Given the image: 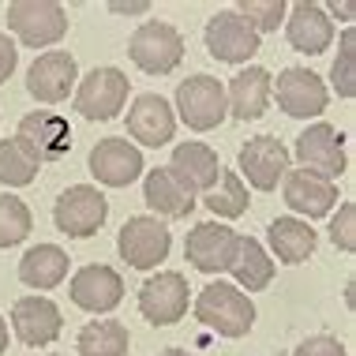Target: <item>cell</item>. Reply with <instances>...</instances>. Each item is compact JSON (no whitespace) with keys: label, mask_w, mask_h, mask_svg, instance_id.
Segmentation results:
<instances>
[{"label":"cell","mask_w":356,"mask_h":356,"mask_svg":"<svg viewBox=\"0 0 356 356\" xmlns=\"http://www.w3.org/2000/svg\"><path fill=\"white\" fill-rule=\"evenodd\" d=\"M195 319L210 326L221 338H244L255 326V304L248 293H240L229 282H210L195 296Z\"/></svg>","instance_id":"cell-1"},{"label":"cell","mask_w":356,"mask_h":356,"mask_svg":"<svg viewBox=\"0 0 356 356\" xmlns=\"http://www.w3.org/2000/svg\"><path fill=\"white\" fill-rule=\"evenodd\" d=\"M8 26L23 45L49 49L68 34V12L56 0H15L8 4Z\"/></svg>","instance_id":"cell-2"},{"label":"cell","mask_w":356,"mask_h":356,"mask_svg":"<svg viewBox=\"0 0 356 356\" xmlns=\"http://www.w3.org/2000/svg\"><path fill=\"white\" fill-rule=\"evenodd\" d=\"M105 218H109V199L94 184H72L53 207V225L72 240L94 236L105 225Z\"/></svg>","instance_id":"cell-3"},{"label":"cell","mask_w":356,"mask_h":356,"mask_svg":"<svg viewBox=\"0 0 356 356\" xmlns=\"http://www.w3.org/2000/svg\"><path fill=\"white\" fill-rule=\"evenodd\" d=\"M128 56L136 60L139 72H147V75H169L180 60H184V38H180L177 26L150 19V23H143L139 31L131 34Z\"/></svg>","instance_id":"cell-4"},{"label":"cell","mask_w":356,"mask_h":356,"mask_svg":"<svg viewBox=\"0 0 356 356\" xmlns=\"http://www.w3.org/2000/svg\"><path fill=\"white\" fill-rule=\"evenodd\" d=\"M177 113L191 131H214L229 117L225 86L214 75H191L177 86Z\"/></svg>","instance_id":"cell-5"},{"label":"cell","mask_w":356,"mask_h":356,"mask_svg":"<svg viewBox=\"0 0 356 356\" xmlns=\"http://www.w3.org/2000/svg\"><path fill=\"white\" fill-rule=\"evenodd\" d=\"M128 105V75L120 68H94L75 86V109L83 120H113Z\"/></svg>","instance_id":"cell-6"},{"label":"cell","mask_w":356,"mask_h":356,"mask_svg":"<svg viewBox=\"0 0 356 356\" xmlns=\"http://www.w3.org/2000/svg\"><path fill=\"white\" fill-rule=\"evenodd\" d=\"M296 161H300L304 172H312V177L319 180H338L345 172V139L341 131L334 128V124H312V128H304L300 136H296Z\"/></svg>","instance_id":"cell-7"},{"label":"cell","mask_w":356,"mask_h":356,"mask_svg":"<svg viewBox=\"0 0 356 356\" xmlns=\"http://www.w3.org/2000/svg\"><path fill=\"white\" fill-rule=\"evenodd\" d=\"M169 248H172V233L150 214L128 218L124 229L117 233V252H120L124 263L136 266V270H154V266L169 255Z\"/></svg>","instance_id":"cell-8"},{"label":"cell","mask_w":356,"mask_h":356,"mask_svg":"<svg viewBox=\"0 0 356 356\" xmlns=\"http://www.w3.org/2000/svg\"><path fill=\"white\" fill-rule=\"evenodd\" d=\"M203 42H207V53L221 64H248L259 49H263V45H259V34L233 12V8H225V12L207 19Z\"/></svg>","instance_id":"cell-9"},{"label":"cell","mask_w":356,"mask_h":356,"mask_svg":"<svg viewBox=\"0 0 356 356\" xmlns=\"http://www.w3.org/2000/svg\"><path fill=\"white\" fill-rule=\"evenodd\" d=\"M79 86V64H75L72 53L64 49H49L42 53L26 72V90L34 94L42 105H60L68 102Z\"/></svg>","instance_id":"cell-10"},{"label":"cell","mask_w":356,"mask_h":356,"mask_svg":"<svg viewBox=\"0 0 356 356\" xmlns=\"http://www.w3.org/2000/svg\"><path fill=\"white\" fill-rule=\"evenodd\" d=\"M139 312L150 326H172L188 312V277L177 270H161L143 282L139 289Z\"/></svg>","instance_id":"cell-11"},{"label":"cell","mask_w":356,"mask_h":356,"mask_svg":"<svg viewBox=\"0 0 356 356\" xmlns=\"http://www.w3.org/2000/svg\"><path fill=\"white\" fill-rule=\"evenodd\" d=\"M15 139L34 154L38 165H45V161H60V158H68V150H72L68 120H64L60 113H53V109L26 113V117L19 120V136Z\"/></svg>","instance_id":"cell-12"},{"label":"cell","mask_w":356,"mask_h":356,"mask_svg":"<svg viewBox=\"0 0 356 356\" xmlns=\"http://www.w3.org/2000/svg\"><path fill=\"white\" fill-rule=\"evenodd\" d=\"M236 165L255 191H274L282 184V177L289 172V150H285V143L274 139V136H255L240 147Z\"/></svg>","instance_id":"cell-13"},{"label":"cell","mask_w":356,"mask_h":356,"mask_svg":"<svg viewBox=\"0 0 356 356\" xmlns=\"http://www.w3.org/2000/svg\"><path fill=\"white\" fill-rule=\"evenodd\" d=\"M270 98H277V105L296 120H307V117H319L330 102V90L326 83L315 75L312 68H285L277 75V86L270 90Z\"/></svg>","instance_id":"cell-14"},{"label":"cell","mask_w":356,"mask_h":356,"mask_svg":"<svg viewBox=\"0 0 356 356\" xmlns=\"http://www.w3.org/2000/svg\"><path fill=\"white\" fill-rule=\"evenodd\" d=\"M236 236L240 233H233L221 221H203V225H195L188 233L184 259L203 274H221V270H229V263L236 255Z\"/></svg>","instance_id":"cell-15"},{"label":"cell","mask_w":356,"mask_h":356,"mask_svg":"<svg viewBox=\"0 0 356 356\" xmlns=\"http://www.w3.org/2000/svg\"><path fill=\"white\" fill-rule=\"evenodd\" d=\"M143 154L131 139H102L90 150V172L105 188H128L143 177Z\"/></svg>","instance_id":"cell-16"},{"label":"cell","mask_w":356,"mask_h":356,"mask_svg":"<svg viewBox=\"0 0 356 356\" xmlns=\"http://www.w3.org/2000/svg\"><path fill=\"white\" fill-rule=\"evenodd\" d=\"M72 304L90 315H105L124 300V277L105 263H90L72 277Z\"/></svg>","instance_id":"cell-17"},{"label":"cell","mask_w":356,"mask_h":356,"mask_svg":"<svg viewBox=\"0 0 356 356\" xmlns=\"http://www.w3.org/2000/svg\"><path fill=\"white\" fill-rule=\"evenodd\" d=\"M12 326H15V338L31 349H42V345H53L64 330L60 319V307H56L49 296H23L12 307Z\"/></svg>","instance_id":"cell-18"},{"label":"cell","mask_w":356,"mask_h":356,"mask_svg":"<svg viewBox=\"0 0 356 356\" xmlns=\"http://www.w3.org/2000/svg\"><path fill=\"white\" fill-rule=\"evenodd\" d=\"M285 38H289V45H293L296 53L319 56V53L330 49V42H334V23L319 4L296 0V4H289V12H285Z\"/></svg>","instance_id":"cell-19"},{"label":"cell","mask_w":356,"mask_h":356,"mask_svg":"<svg viewBox=\"0 0 356 356\" xmlns=\"http://www.w3.org/2000/svg\"><path fill=\"white\" fill-rule=\"evenodd\" d=\"M177 131V113L161 94H139L128 109V136L143 147H165Z\"/></svg>","instance_id":"cell-20"},{"label":"cell","mask_w":356,"mask_h":356,"mask_svg":"<svg viewBox=\"0 0 356 356\" xmlns=\"http://www.w3.org/2000/svg\"><path fill=\"white\" fill-rule=\"evenodd\" d=\"M282 191H285L289 210L304 214L307 221L326 218L334 207H338V184L319 180V177H312V172H304V169H289L282 177Z\"/></svg>","instance_id":"cell-21"},{"label":"cell","mask_w":356,"mask_h":356,"mask_svg":"<svg viewBox=\"0 0 356 356\" xmlns=\"http://www.w3.org/2000/svg\"><path fill=\"white\" fill-rule=\"evenodd\" d=\"M165 169L191 191V195L210 191L218 184V177H221V161H218V154L210 150L207 143H180V147L172 150V161Z\"/></svg>","instance_id":"cell-22"},{"label":"cell","mask_w":356,"mask_h":356,"mask_svg":"<svg viewBox=\"0 0 356 356\" xmlns=\"http://www.w3.org/2000/svg\"><path fill=\"white\" fill-rule=\"evenodd\" d=\"M270 90H274V79L266 68H244L236 72L225 86V102H229V113L236 120H259L270 105Z\"/></svg>","instance_id":"cell-23"},{"label":"cell","mask_w":356,"mask_h":356,"mask_svg":"<svg viewBox=\"0 0 356 356\" xmlns=\"http://www.w3.org/2000/svg\"><path fill=\"white\" fill-rule=\"evenodd\" d=\"M143 199L154 210V218H188L195 210V195L172 177L169 169H150L143 180Z\"/></svg>","instance_id":"cell-24"},{"label":"cell","mask_w":356,"mask_h":356,"mask_svg":"<svg viewBox=\"0 0 356 356\" xmlns=\"http://www.w3.org/2000/svg\"><path fill=\"white\" fill-rule=\"evenodd\" d=\"M266 236H270V252L289 266L307 263V259L315 255V244H319L315 229L300 218H274L270 229H266Z\"/></svg>","instance_id":"cell-25"},{"label":"cell","mask_w":356,"mask_h":356,"mask_svg":"<svg viewBox=\"0 0 356 356\" xmlns=\"http://www.w3.org/2000/svg\"><path fill=\"white\" fill-rule=\"evenodd\" d=\"M229 274L236 277L240 293H255V289H266L274 282V259L266 255V248L259 244L255 236H236V255L229 263Z\"/></svg>","instance_id":"cell-26"},{"label":"cell","mask_w":356,"mask_h":356,"mask_svg":"<svg viewBox=\"0 0 356 356\" xmlns=\"http://www.w3.org/2000/svg\"><path fill=\"white\" fill-rule=\"evenodd\" d=\"M68 277V252L56 244H38L19 259V282L31 289H56Z\"/></svg>","instance_id":"cell-27"},{"label":"cell","mask_w":356,"mask_h":356,"mask_svg":"<svg viewBox=\"0 0 356 356\" xmlns=\"http://www.w3.org/2000/svg\"><path fill=\"white\" fill-rule=\"evenodd\" d=\"M128 326L120 319H94L79 330V353L83 356H124L128 353Z\"/></svg>","instance_id":"cell-28"},{"label":"cell","mask_w":356,"mask_h":356,"mask_svg":"<svg viewBox=\"0 0 356 356\" xmlns=\"http://www.w3.org/2000/svg\"><path fill=\"white\" fill-rule=\"evenodd\" d=\"M38 169H42L38 158L19 139H0V184L26 188V184H34Z\"/></svg>","instance_id":"cell-29"},{"label":"cell","mask_w":356,"mask_h":356,"mask_svg":"<svg viewBox=\"0 0 356 356\" xmlns=\"http://www.w3.org/2000/svg\"><path fill=\"white\" fill-rule=\"evenodd\" d=\"M248 188H244V180H240V172L233 169H221V177H218V184L207 191V207H210V214H218V218H240L248 210Z\"/></svg>","instance_id":"cell-30"},{"label":"cell","mask_w":356,"mask_h":356,"mask_svg":"<svg viewBox=\"0 0 356 356\" xmlns=\"http://www.w3.org/2000/svg\"><path fill=\"white\" fill-rule=\"evenodd\" d=\"M31 229H34V214H31V207L23 203V199H15V195H0V248H15V244H23L26 236H31Z\"/></svg>","instance_id":"cell-31"},{"label":"cell","mask_w":356,"mask_h":356,"mask_svg":"<svg viewBox=\"0 0 356 356\" xmlns=\"http://www.w3.org/2000/svg\"><path fill=\"white\" fill-rule=\"evenodd\" d=\"M233 12L244 19L259 38H263V34H270V31H277V26L285 23L289 4H285V0H240Z\"/></svg>","instance_id":"cell-32"},{"label":"cell","mask_w":356,"mask_h":356,"mask_svg":"<svg viewBox=\"0 0 356 356\" xmlns=\"http://www.w3.org/2000/svg\"><path fill=\"white\" fill-rule=\"evenodd\" d=\"M330 86L338 90V98H353L356 94V31L341 34V45H338V56L330 64Z\"/></svg>","instance_id":"cell-33"},{"label":"cell","mask_w":356,"mask_h":356,"mask_svg":"<svg viewBox=\"0 0 356 356\" xmlns=\"http://www.w3.org/2000/svg\"><path fill=\"white\" fill-rule=\"evenodd\" d=\"M330 240L341 252H356V203H341L330 221Z\"/></svg>","instance_id":"cell-34"},{"label":"cell","mask_w":356,"mask_h":356,"mask_svg":"<svg viewBox=\"0 0 356 356\" xmlns=\"http://www.w3.org/2000/svg\"><path fill=\"white\" fill-rule=\"evenodd\" d=\"M293 356H349V349L338 338H330V334H315V338L296 345Z\"/></svg>","instance_id":"cell-35"},{"label":"cell","mask_w":356,"mask_h":356,"mask_svg":"<svg viewBox=\"0 0 356 356\" xmlns=\"http://www.w3.org/2000/svg\"><path fill=\"white\" fill-rule=\"evenodd\" d=\"M15 64H19V49H15V42L8 34H0V83L8 79V75L15 72Z\"/></svg>","instance_id":"cell-36"},{"label":"cell","mask_w":356,"mask_h":356,"mask_svg":"<svg viewBox=\"0 0 356 356\" xmlns=\"http://www.w3.org/2000/svg\"><path fill=\"white\" fill-rule=\"evenodd\" d=\"M109 12H113V15H147V12H150V4H147V0H136V4H124V0H113V4H109Z\"/></svg>","instance_id":"cell-37"},{"label":"cell","mask_w":356,"mask_h":356,"mask_svg":"<svg viewBox=\"0 0 356 356\" xmlns=\"http://www.w3.org/2000/svg\"><path fill=\"white\" fill-rule=\"evenodd\" d=\"M334 15H341V19H345V23H349V19L356 15V8L349 4V0H341V4H334Z\"/></svg>","instance_id":"cell-38"},{"label":"cell","mask_w":356,"mask_h":356,"mask_svg":"<svg viewBox=\"0 0 356 356\" xmlns=\"http://www.w3.org/2000/svg\"><path fill=\"white\" fill-rule=\"evenodd\" d=\"M8 349V323H4V315H0V356H4Z\"/></svg>","instance_id":"cell-39"},{"label":"cell","mask_w":356,"mask_h":356,"mask_svg":"<svg viewBox=\"0 0 356 356\" xmlns=\"http://www.w3.org/2000/svg\"><path fill=\"white\" fill-rule=\"evenodd\" d=\"M353 289H356V282H353V277H349V282H345V304H349V307H353V296H356Z\"/></svg>","instance_id":"cell-40"},{"label":"cell","mask_w":356,"mask_h":356,"mask_svg":"<svg viewBox=\"0 0 356 356\" xmlns=\"http://www.w3.org/2000/svg\"><path fill=\"white\" fill-rule=\"evenodd\" d=\"M161 356H195V353H188V349H165Z\"/></svg>","instance_id":"cell-41"},{"label":"cell","mask_w":356,"mask_h":356,"mask_svg":"<svg viewBox=\"0 0 356 356\" xmlns=\"http://www.w3.org/2000/svg\"><path fill=\"white\" fill-rule=\"evenodd\" d=\"M53 356H60V353H53Z\"/></svg>","instance_id":"cell-42"}]
</instances>
